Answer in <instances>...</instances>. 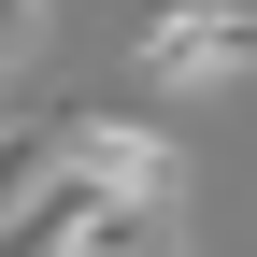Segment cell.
<instances>
[{"instance_id": "cell-5", "label": "cell", "mask_w": 257, "mask_h": 257, "mask_svg": "<svg viewBox=\"0 0 257 257\" xmlns=\"http://www.w3.org/2000/svg\"><path fill=\"white\" fill-rule=\"evenodd\" d=\"M29 43H43V0H0V86L29 72Z\"/></svg>"}, {"instance_id": "cell-1", "label": "cell", "mask_w": 257, "mask_h": 257, "mask_svg": "<svg viewBox=\"0 0 257 257\" xmlns=\"http://www.w3.org/2000/svg\"><path fill=\"white\" fill-rule=\"evenodd\" d=\"M128 72H143V100H214L257 72V15L243 0H157L128 29Z\"/></svg>"}, {"instance_id": "cell-2", "label": "cell", "mask_w": 257, "mask_h": 257, "mask_svg": "<svg viewBox=\"0 0 257 257\" xmlns=\"http://www.w3.org/2000/svg\"><path fill=\"white\" fill-rule=\"evenodd\" d=\"M57 157H72L100 200H186V143H172L157 114H72Z\"/></svg>"}, {"instance_id": "cell-3", "label": "cell", "mask_w": 257, "mask_h": 257, "mask_svg": "<svg viewBox=\"0 0 257 257\" xmlns=\"http://www.w3.org/2000/svg\"><path fill=\"white\" fill-rule=\"evenodd\" d=\"M57 257H186V200H100L86 186L72 229H57Z\"/></svg>"}, {"instance_id": "cell-4", "label": "cell", "mask_w": 257, "mask_h": 257, "mask_svg": "<svg viewBox=\"0 0 257 257\" xmlns=\"http://www.w3.org/2000/svg\"><path fill=\"white\" fill-rule=\"evenodd\" d=\"M57 128H72V114H0V229L57 186Z\"/></svg>"}]
</instances>
